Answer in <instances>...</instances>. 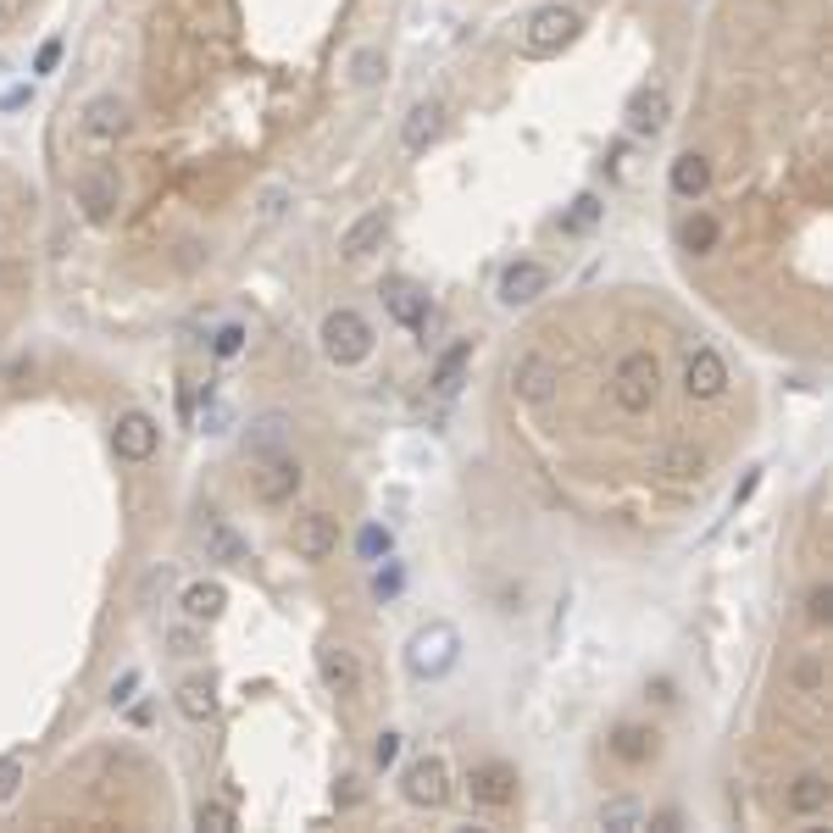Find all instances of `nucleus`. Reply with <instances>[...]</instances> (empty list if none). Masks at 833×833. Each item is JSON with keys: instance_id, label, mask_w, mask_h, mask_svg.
<instances>
[{"instance_id": "nucleus-1", "label": "nucleus", "mask_w": 833, "mask_h": 833, "mask_svg": "<svg viewBox=\"0 0 833 833\" xmlns=\"http://www.w3.org/2000/svg\"><path fill=\"white\" fill-rule=\"evenodd\" d=\"M456 656H462V633H456V622H445V617H433V622H422L412 640H406V672L412 678H445L451 667H456Z\"/></svg>"}, {"instance_id": "nucleus-2", "label": "nucleus", "mask_w": 833, "mask_h": 833, "mask_svg": "<svg viewBox=\"0 0 833 833\" xmlns=\"http://www.w3.org/2000/svg\"><path fill=\"white\" fill-rule=\"evenodd\" d=\"M656 395H661V362L651 351H628L617 362V373H611V401H617V412L645 417L656 406Z\"/></svg>"}, {"instance_id": "nucleus-3", "label": "nucleus", "mask_w": 833, "mask_h": 833, "mask_svg": "<svg viewBox=\"0 0 833 833\" xmlns=\"http://www.w3.org/2000/svg\"><path fill=\"white\" fill-rule=\"evenodd\" d=\"M323 356L333 367H362L373 356V323L362 312H351V306L328 312L323 317Z\"/></svg>"}, {"instance_id": "nucleus-4", "label": "nucleus", "mask_w": 833, "mask_h": 833, "mask_svg": "<svg viewBox=\"0 0 833 833\" xmlns=\"http://www.w3.org/2000/svg\"><path fill=\"white\" fill-rule=\"evenodd\" d=\"M73 201H78V212H84V223H112L117 217V206H123V173L112 167V162H94V167H84L78 178H73Z\"/></svg>"}, {"instance_id": "nucleus-5", "label": "nucleus", "mask_w": 833, "mask_h": 833, "mask_svg": "<svg viewBox=\"0 0 833 833\" xmlns=\"http://www.w3.org/2000/svg\"><path fill=\"white\" fill-rule=\"evenodd\" d=\"M578 28H583V17L572 12V7H539L533 17H528V28H522V51L528 56H561L567 45L578 39Z\"/></svg>"}, {"instance_id": "nucleus-6", "label": "nucleus", "mask_w": 833, "mask_h": 833, "mask_svg": "<svg viewBox=\"0 0 833 833\" xmlns=\"http://www.w3.org/2000/svg\"><path fill=\"white\" fill-rule=\"evenodd\" d=\"M401 795L422 811H439L451 800V767L439 761V756H417L406 772H401Z\"/></svg>"}, {"instance_id": "nucleus-7", "label": "nucleus", "mask_w": 833, "mask_h": 833, "mask_svg": "<svg viewBox=\"0 0 833 833\" xmlns=\"http://www.w3.org/2000/svg\"><path fill=\"white\" fill-rule=\"evenodd\" d=\"M467 795L483 811H506L517 800V767H506V761H478V767H467Z\"/></svg>"}, {"instance_id": "nucleus-8", "label": "nucleus", "mask_w": 833, "mask_h": 833, "mask_svg": "<svg viewBox=\"0 0 833 833\" xmlns=\"http://www.w3.org/2000/svg\"><path fill=\"white\" fill-rule=\"evenodd\" d=\"M556 383H561V367H556L551 356H539V351L517 356V367H512V395H517L522 406L556 401Z\"/></svg>"}, {"instance_id": "nucleus-9", "label": "nucleus", "mask_w": 833, "mask_h": 833, "mask_svg": "<svg viewBox=\"0 0 833 833\" xmlns=\"http://www.w3.org/2000/svg\"><path fill=\"white\" fill-rule=\"evenodd\" d=\"M301 483H306V472H301V462L289 456V451L262 456V472L251 478V489H256V501H262V506H283V501H295V495H301Z\"/></svg>"}, {"instance_id": "nucleus-10", "label": "nucleus", "mask_w": 833, "mask_h": 833, "mask_svg": "<svg viewBox=\"0 0 833 833\" xmlns=\"http://www.w3.org/2000/svg\"><path fill=\"white\" fill-rule=\"evenodd\" d=\"M128 128H134V117H128V101H123V94H94V101L84 106V117H78V134H84L89 144H117Z\"/></svg>"}, {"instance_id": "nucleus-11", "label": "nucleus", "mask_w": 833, "mask_h": 833, "mask_svg": "<svg viewBox=\"0 0 833 833\" xmlns=\"http://www.w3.org/2000/svg\"><path fill=\"white\" fill-rule=\"evenodd\" d=\"M317 678H323V690L333 695V701H356L362 695V661H356V651L351 645H323L317 651Z\"/></svg>"}, {"instance_id": "nucleus-12", "label": "nucleus", "mask_w": 833, "mask_h": 833, "mask_svg": "<svg viewBox=\"0 0 833 833\" xmlns=\"http://www.w3.org/2000/svg\"><path fill=\"white\" fill-rule=\"evenodd\" d=\"M551 283H556V278H551L545 262H512V267L501 273V283H495V301L517 312V306H533L539 295H551Z\"/></svg>"}, {"instance_id": "nucleus-13", "label": "nucleus", "mask_w": 833, "mask_h": 833, "mask_svg": "<svg viewBox=\"0 0 833 833\" xmlns=\"http://www.w3.org/2000/svg\"><path fill=\"white\" fill-rule=\"evenodd\" d=\"M156 445H162V428H156L151 412H123V417L112 422V451H117L123 462H151Z\"/></svg>"}, {"instance_id": "nucleus-14", "label": "nucleus", "mask_w": 833, "mask_h": 833, "mask_svg": "<svg viewBox=\"0 0 833 833\" xmlns=\"http://www.w3.org/2000/svg\"><path fill=\"white\" fill-rule=\"evenodd\" d=\"M683 389H690V401H722L728 395V362L711 345H695L690 362H683Z\"/></svg>"}, {"instance_id": "nucleus-15", "label": "nucleus", "mask_w": 833, "mask_h": 833, "mask_svg": "<svg viewBox=\"0 0 833 833\" xmlns=\"http://www.w3.org/2000/svg\"><path fill=\"white\" fill-rule=\"evenodd\" d=\"M289 545H295L301 561H328L339 551V522L328 512H306V517H295V528H289Z\"/></svg>"}, {"instance_id": "nucleus-16", "label": "nucleus", "mask_w": 833, "mask_h": 833, "mask_svg": "<svg viewBox=\"0 0 833 833\" xmlns=\"http://www.w3.org/2000/svg\"><path fill=\"white\" fill-rule=\"evenodd\" d=\"M378 301H383V317H389V323H401V328L422 333V323H428V295H422L412 278H383Z\"/></svg>"}, {"instance_id": "nucleus-17", "label": "nucleus", "mask_w": 833, "mask_h": 833, "mask_svg": "<svg viewBox=\"0 0 833 833\" xmlns=\"http://www.w3.org/2000/svg\"><path fill=\"white\" fill-rule=\"evenodd\" d=\"M672 117V94L661 84H645V89H633V101H628V134H640V139H656Z\"/></svg>"}, {"instance_id": "nucleus-18", "label": "nucleus", "mask_w": 833, "mask_h": 833, "mask_svg": "<svg viewBox=\"0 0 833 833\" xmlns=\"http://www.w3.org/2000/svg\"><path fill=\"white\" fill-rule=\"evenodd\" d=\"M289 433H295V422H289V412H262L251 428H244V456L251 462H262V456H278L283 445H289Z\"/></svg>"}, {"instance_id": "nucleus-19", "label": "nucleus", "mask_w": 833, "mask_h": 833, "mask_svg": "<svg viewBox=\"0 0 833 833\" xmlns=\"http://www.w3.org/2000/svg\"><path fill=\"white\" fill-rule=\"evenodd\" d=\"M201 545H206V561H223V567L251 561V545H244V539L234 533V522L217 517V512H206V522H201Z\"/></svg>"}, {"instance_id": "nucleus-20", "label": "nucleus", "mask_w": 833, "mask_h": 833, "mask_svg": "<svg viewBox=\"0 0 833 833\" xmlns=\"http://www.w3.org/2000/svg\"><path fill=\"white\" fill-rule=\"evenodd\" d=\"M383 239H389V212H367V217H356L345 234H339V256H345V262H367Z\"/></svg>"}, {"instance_id": "nucleus-21", "label": "nucleus", "mask_w": 833, "mask_h": 833, "mask_svg": "<svg viewBox=\"0 0 833 833\" xmlns=\"http://www.w3.org/2000/svg\"><path fill=\"white\" fill-rule=\"evenodd\" d=\"M439 134H445V106H439V101H417L406 112V123H401V144H406L412 156H422Z\"/></svg>"}, {"instance_id": "nucleus-22", "label": "nucleus", "mask_w": 833, "mask_h": 833, "mask_svg": "<svg viewBox=\"0 0 833 833\" xmlns=\"http://www.w3.org/2000/svg\"><path fill=\"white\" fill-rule=\"evenodd\" d=\"M651 472H656L661 483H701L706 456H701L695 445H661V451L651 456Z\"/></svg>"}, {"instance_id": "nucleus-23", "label": "nucleus", "mask_w": 833, "mask_h": 833, "mask_svg": "<svg viewBox=\"0 0 833 833\" xmlns=\"http://www.w3.org/2000/svg\"><path fill=\"white\" fill-rule=\"evenodd\" d=\"M178 606H184V617L189 622H217L223 617V606H228V590L217 578H201V583H184V595H178Z\"/></svg>"}, {"instance_id": "nucleus-24", "label": "nucleus", "mask_w": 833, "mask_h": 833, "mask_svg": "<svg viewBox=\"0 0 833 833\" xmlns=\"http://www.w3.org/2000/svg\"><path fill=\"white\" fill-rule=\"evenodd\" d=\"M467 367H472V339H456V345L439 351V362H433V373H428L433 395H456L462 378H467Z\"/></svg>"}, {"instance_id": "nucleus-25", "label": "nucleus", "mask_w": 833, "mask_h": 833, "mask_svg": "<svg viewBox=\"0 0 833 833\" xmlns=\"http://www.w3.org/2000/svg\"><path fill=\"white\" fill-rule=\"evenodd\" d=\"M667 184H672V194H678V201H701V194L711 189V162H706L701 151H683V156L672 162Z\"/></svg>"}, {"instance_id": "nucleus-26", "label": "nucleus", "mask_w": 833, "mask_h": 833, "mask_svg": "<svg viewBox=\"0 0 833 833\" xmlns=\"http://www.w3.org/2000/svg\"><path fill=\"white\" fill-rule=\"evenodd\" d=\"M173 701H178V717L184 722H212L217 717V683L212 678H184Z\"/></svg>"}, {"instance_id": "nucleus-27", "label": "nucleus", "mask_w": 833, "mask_h": 833, "mask_svg": "<svg viewBox=\"0 0 833 833\" xmlns=\"http://www.w3.org/2000/svg\"><path fill=\"white\" fill-rule=\"evenodd\" d=\"M828 800H833V790H828L822 772H800V778L790 783V795H783V806H790L795 817H822Z\"/></svg>"}, {"instance_id": "nucleus-28", "label": "nucleus", "mask_w": 833, "mask_h": 833, "mask_svg": "<svg viewBox=\"0 0 833 833\" xmlns=\"http://www.w3.org/2000/svg\"><path fill=\"white\" fill-rule=\"evenodd\" d=\"M611 756L628 761V767H645L656 756V728H640V722H622L611 733Z\"/></svg>"}, {"instance_id": "nucleus-29", "label": "nucleus", "mask_w": 833, "mask_h": 833, "mask_svg": "<svg viewBox=\"0 0 833 833\" xmlns=\"http://www.w3.org/2000/svg\"><path fill=\"white\" fill-rule=\"evenodd\" d=\"M645 806L633 800V795H617V800H606L601 806V828H611V833H645Z\"/></svg>"}, {"instance_id": "nucleus-30", "label": "nucleus", "mask_w": 833, "mask_h": 833, "mask_svg": "<svg viewBox=\"0 0 833 833\" xmlns=\"http://www.w3.org/2000/svg\"><path fill=\"white\" fill-rule=\"evenodd\" d=\"M383 73H389V56H383V45H362V51L351 56V89H373Z\"/></svg>"}, {"instance_id": "nucleus-31", "label": "nucleus", "mask_w": 833, "mask_h": 833, "mask_svg": "<svg viewBox=\"0 0 833 833\" xmlns=\"http://www.w3.org/2000/svg\"><path fill=\"white\" fill-rule=\"evenodd\" d=\"M601 194H578V201H572V212L561 217V234H590L595 223H601Z\"/></svg>"}, {"instance_id": "nucleus-32", "label": "nucleus", "mask_w": 833, "mask_h": 833, "mask_svg": "<svg viewBox=\"0 0 833 833\" xmlns=\"http://www.w3.org/2000/svg\"><path fill=\"white\" fill-rule=\"evenodd\" d=\"M194 828H206V833H234V806L206 795L201 806H194Z\"/></svg>"}, {"instance_id": "nucleus-33", "label": "nucleus", "mask_w": 833, "mask_h": 833, "mask_svg": "<svg viewBox=\"0 0 833 833\" xmlns=\"http://www.w3.org/2000/svg\"><path fill=\"white\" fill-rule=\"evenodd\" d=\"M167 651H173V656H201V651H206V640H201V622H189V617H184V622H173V628H167Z\"/></svg>"}, {"instance_id": "nucleus-34", "label": "nucleus", "mask_w": 833, "mask_h": 833, "mask_svg": "<svg viewBox=\"0 0 833 833\" xmlns=\"http://www.w3.org/2000/svg\"><path fill=\"white\" fill-rule=\"evenodd\" d=\"M711 244H717V217H690V223H683V251H695V256H706L711 251Z\"/></svg>"}, {"instance_id": "nucleus-35", "label": "nucleus", "mask_w": 833, "mask_h": 833, "mask_svg": "<svg viewBox=\"0 0 833 833\" xmlns=\"http://www.w3.org/2000/svg\"><path fill=\"white\" fill-rule=\"evenodd\" d=\"M283 206H289V189H283V184H267V189H262V201H256V223L273 228V223L283 217Z\"/></svg>"}, {"instance_id": "nucleus-36", "label": "nucleus", "mask_w": 833, "mask_h": 833, "mask_svg": "<svg viewBox=\"0 0 833 833\" xmlns=\"http://www.w3.org/2000/svg\"><path fill=\"white\" fill-rule=\"evenodd\" d=\"M389 545H395V533H389V528H378V522L362 528V556H367V561H383Z\"/></svg>"}, {"instance_id": "nucleus-37", "label": "nucleus", "mask_w": 833, "mask_h": 833, "mask_svg": "<svg viewBox=\"0 0 833 833\" xmlns=\"http://www.w3.org/2000/svg\"><path fill=\"white\" fill-rule=\"evenodd\" d=\"M239 351H244V328H239V323H223L217 339H212V356L228 362V356H239Z\"/></svg>"}, {"instance_id": "nucleus-38", "label": "nucleus", "mask_w": 833, "mask_h": 833, "mask_svg": "<svg viewBox=\"0 0 833 833\" xmlns=\"http://www.w3.org/2000/svg\"><path fill=\"white\" fill-rule=\"evenodd\" d=\"M17 790H23V761L17 756H0V806L17 800Z\"/></svg>"}, {"instance_id": "nucleus-39", "label": "nucleus", "mask_w": 833, "mask_h": 833, "mask_svg": "<svg viewBox=\"0 0 833 833\" xmlns=\"http://www.w3.org/2000/svg\"><path fill=\"white\" fill-rule=\"evenodd\" d=\"M167 583H173V567L162 561V567H151V572H144V583H139V606H151L162 590H167Z\"/></svg>"}, {"instance_id": "nucleus-40", "label": "nucleus", "mask_w": 833, "mask_h": 833, "mask_svg": "<svg viewBox=\"0 0 833 833\" xmlns=\"http://www.w3.org/2000/svg\"><path fill=\"white\" fill-rule=\"evenodd\" d=\"M806 617H811L817 628H822V622L833 617V595H828V583H817V590L806 595Z\"/></svg>"}, {"instance_id": "nucleus-41", "label": "nucleus", "mask_w": 833, "mask_h": 833, "mask_svg": "<svg viewBox=\"0 0 833 833\" xmlns=\"http://www.w3.org/2000/svg\"><path fill=\"white\" fill-rule=\"evenodd\" d=\"M401 583H406L401 567H383V572L373 578V595H378V601H395V595H401Z\"/></svg>"}, {"instance_id": "nucleus-42", "label": "nucleus", "mask_w": 833, "mask_h": 833, "mask_svg": "<svg viewBox=\"0 0 833 833\" xmlns=\"http://www.w3.org/2000/svg\"><path fill=\"white\" fill-rule=\"evenodd\" d=\"M395 756H401V733H389V728H383V733H378V745H373V761H378V767H395Z\"/></svg>"}, {"instance_id": "nucleus-43", "label": "nucleus", "mask_w": 833, "mask_h": 833, "mask_svg": "<svg viewBox=\"0 0 833 833\" xmlns=\"http://www.w3.org/2000/svg\"><path fill=\"white\" fill-rule=\"evenodd\" d=\"M62 51H67V45H62V39H45V45H39V56H34V73H56Z\"/></svg>"}, {"instance_id": "nucleus-44", "label": "nucleus", "mask_w": 833, "mask_h": 833, "mask_svg": "<svg viewBox=\"0 0 833 833\" xmlns=\"http://www.w3.org/2000/svg\"><path fill=\"white\" fill-rule=\"evenodd\" d=\"M333 800H339V806H356V800H362V778H356V772H345V778L333 783Z\"/></svg>"}, {"instance_id": "nucleus-45", "label": "nucleus", "mask_w": 833, "mask_h": 833, "mask_svg": "<svg viewBox=\"0 0 833 833\" xmlns=\"http://www.w3.org/2000/svg\"><path fill=\"white\" fill-rule=\"evenodd\" d=\"M756 489H761V467H750V472H745L740 483H733V512H740V506H745V501L756 495Z\"/></svg>"}, {"instance_id": "nucleus-46", "label": "nucleus", "mask_w": 833, "mask_h": 833, "mask_svg": "<svg viewBox=\"0 0 833 833\" xmlns=\"http://www.w3.org/2000/svg\"><path fill=\"white\" fill-rule=\"evenodd\" d=\"M134 690H139V672L128 667V672H123V678L112 683V706H123V701H134Z\"/></svg>"}, {"instance_id": "nucleus-47", "label": "nucleus", "mask_w": 833, "mask_h": 833, "mask_svg": "<svg viewBox=\"0 0 833 833\" xmlns=\"http://www.w3.org/2000/svg\"><path fill=\"white\" fill-rule=\"evenodd\" d=\"M645 828H656V833H678L683 822H678V811H656V817H645Z\"/></svg>"}, {"instance_id": "nucleus-48", "label": "nucleus", "mask_w": 833, "mask_h": 833, "mask_svg": "<svg viewBox=\"0 0 833 833\" xmlns=\"http://www.w3.org/2000/svg\"><path fill=\"white\" fill-rule=\"evenodd\" d=\"M817 683H822V661H806L800 667V690H817Z\"/></svg>"}]
</instances>
